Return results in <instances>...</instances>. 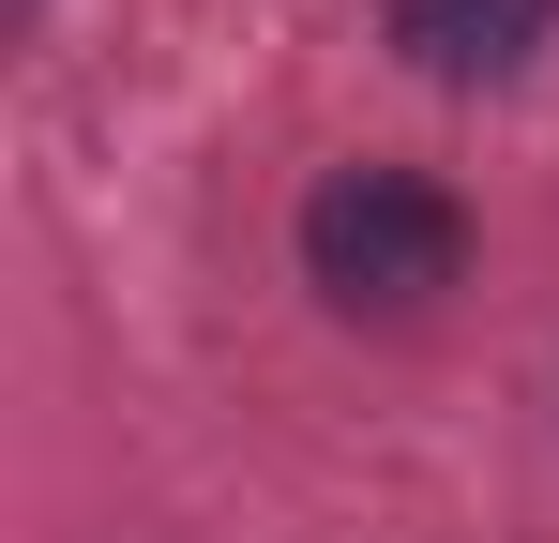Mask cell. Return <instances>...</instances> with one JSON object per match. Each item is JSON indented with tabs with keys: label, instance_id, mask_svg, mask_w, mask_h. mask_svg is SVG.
Segmentation results:
<instances>
[{
	"label": "cell",
	"instance_id": "1",
	"mask_svg": "<svg viewBox=\"0 0 559 543\" xmlns=\"http://www.w3.org/2000/svg\"><path fill=\"white\" fill-rule=\"evenodd\" d=\"M302 287L333 317H424L439 287H468V196L424 167H333L302 196Z\"/></svg>",
	"mask_w": 559,
	"mask_h": 543
},
{
	"label": "cell",
	"instance_id": "2",
	"mask_svg": "<svg viewBox=\"0 0 559 543\" xmlns=\"http://www.w3.org/2000/svg\"><path fill=\"white\" fill-rule=\"evenodd\" d=\"M378 31H393L408 76H439V90H514L559 46V0H393Z\"/></svg>",
	"mask_w": 559,
	"mask_h": 543
},
{
	"label": "cell",
	"instance_id": "3",
	"mask_svg": "<svg viewBox=\"0 0 559 543\" xmlns=\"http://www.w3.org/2000/svg\"><path fill=\"white\" fill-rule=\"evenodd\" d=\"M0 15H46V0H0Z\"/></svg>",
	"mask_w": 559,
	"mask_h": 543
}]
</instances>
